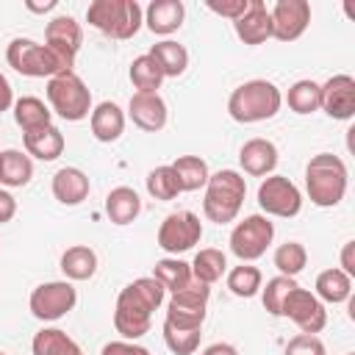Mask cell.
<instances>
[{
	"mask_svg": "<svg viewBox=\"0 0 355 355\" xmlns=\"http://www.w3.org/2000/svg\"><path fill=\"white\" fill-rule=\"evenodd\" d=\"M349 297H352V277L347 272H341L338 266H330L316 275V300L319 302L338 305V302H347Z\"/></svg>",
	"mask_w": 355,
	"mask_h": 355,
	"instance_id": "obj_24",
	"label": "cell"
},
{
	"mask_svg": "<svg viewBox=\"0 0 355 355\" xmlns=\"http://www.w3.org/2000/svg\"><path fill=\"white\" fill-rule=\"evenodd\" d=\"M272 239H275V225L269 222V216L250 214L241 222H236V227L230 230V252L241 263H250V261H258L266 252Z\"/></svg>",
	"mask_w": 355,
	"mask_h": 355,
	"instance_id": "obj_9",
	"label": "cell"
},
{
	"mask_svg": "<svg viewBox=\"0 0 355 355\" xmlns=\"http://www.w3.org/2000/svg\"><path fill=\"white\" fill-rule=\"evenodd\" d=\"M47 103L50 111L58 114L67 122H80L92 114V92L83 83V78L69 69V72H58L47 80Z\"/></svg>",
	"mask_w": 355,
	"mask_h": 355,
	"instance_id": "obj_6",
	"label": "cell"
},
{
	"mask_svg": "<svg viewBox=\"0 0 355 355\" xmlns=\"http://www.w3.org/2000/svg\"><path fill=\"white\" fill-rule=\"evenodd\" d=\"M322 89V111L333 119H352L355 116V78L352 75H333L324 83H319Z\"/></svg>",
	"mask_w": 355,
	"mask_h": 355,
	"instance_id": "obj_16",
	"label": "cell"
},
{
	"mask_svg": "<svg viewBox=\"0 0 355 355\" xmlns=\"http://www.w3.org/2000/svg\"><path fill=\"white\" fill-rule=\"evenodd\" d=\"M150 277H155L164 286V291H169V294L180 291L183 286H189L194 280L191 277V266L186 261H180V258H161V261H155Z\"/></svg>",
	"mask_w": 355,
	"mask_h": 355,
	"instance_id": "obj_31",
	"label": "cell"
},
{
	"mask_svg": "<svg viewBox=\"0 0 355 355\" xmlns=\"http://www.w3.org/2000/svg\"><path fill=\"white\" fill-rule=\"evenodd\" d=\"M352 250H355V241H347L341 247V272H347L349 277L355 275V261H352Z\"/></svg>",
	"mask_w": 355,
	"mask_h": 355,
	"instance_id": "obj_46",
	"label": "cell"
},
{
	"mask_svg": "<svg viewBox=\"0 0 355 355\" xmlns=\"http://www.w3.org/2000/svg\"><path fill=\"white\" fill-rule=\"evenodd\" d=\"M11 105H14V89H11L8 78L0 72V114H3V111H8Z\"/></svg>",
	"mask_w": 355,
	"mask_h": 355,
	"instance_id": "obj_45",
	"label": "cell"
},
{
	"mask_svg": "<svg viewBox=\"0 0 355 355\" xmlns=\"http://www.w3.org/2000/svg\"><path fill=\"white\" fill-rule=\"evenodd\" d=\"M286 103H288V108H291L294 114H302V116H305V114H313V111H319V105H322V89H319L316 80L302 78V80H297V83L288 86Z\"/></svg>",
	"mask_w": 355,
	"mask_h": 355,
	"instance_id": "obj_35",
	"label": "cell"
},
{
	"mask_svg": "<svg viewBox=\"0 0 355 355\" xmlns=\"http://www.w3.org/2000/svg\"><path fill=\"white\" fill-rule=\"evenodd\" d=\"M283 355H327L324 344L319 336H311V333H297L294 338H288L286 344V352Z\"/></svg>",
	"mask_w": 355,
	"mask_h": 355,
	"instance_id": "obj_41",
	"label": "cell"
},
{
	"mask_svg": "<svg viewBox=\"0 0 355 355\" xmlns=\"http://www.w3.org/2000/svg\"><path fill=\"white\" fill-rule=\"evenodd\" d=\"M166 291L155 277H136L128 283L114 305V327L125 341H136L150 330L153 311L161 308Z\"/></svg>",
	"mask_w": 355,
	"mask_h": 355,
	"instance_id": "obj_1",
	"label": "cell"
},
{
	"mask_svg": "<svg viewBox=\"0 0 355 355\" xmlns=\"http://www.w3.org/2000/svg\"><path fill=\"white\" fill-rule=\"evenodd\" d=\"M247 194V180L236 169H219L208 178L205 183V197H202V214L205 219L216 225H227L239 216L241 202Z\"/></svg>",
	"mask_w": 355,
	"mask_h": 355,
	"instance_id": "obj_4",
	"label": "cell"
},
{
	"mask_svg": "<svg viewBox=\"0 0 355 355\" xmlns=\"http://www.w3.org/2000/svg\"><path fill=\"white\" fill-rule=\"evenodd\" d=\"M258 205L269 216L291 219L302 211V194L286 175H266L258 186Z\"/></svg>",
	"mask_w": 355,
	"mask_h": 355,
	"instance_id": "obj_11",
	"label": "cell"
},
{
	"mask_svg": "<svg viewBox=\"0 0 355 355\" xmlns=\"http://www.w3.org/2000/svg\"><path fill=\"white\" fill-rule=\"evenodd\" d=\"M200 330H186V327H172L164 322V344L169 347L172 355H194L200 347Z\"/></svg>",
	"mask_w": 355,
	"mask_h": 355,
	"instance_id": "obj_39",
	"label": "cell"
},
{
	"mask_svg": "<svg viewBox=\"0 0 355 355\" xmlns=\"http://www.w3.org/2000/svg\"><path fill=\"white\" fill-rule=\"evenodd\" d=\"M31 349H33V355H83L80 347L58 327L39 330L31 341Z\"/></svg>",
	"mask_w": 355,
	"mask_h": 355,
	"instance_id": "obj_32",
	"label": "cell"
},
{
	"mask_svg": "<svg viewBox=\"0 0 355 355\" xmlns=\"http://www.w3.org/2000/svg\"><path fill=\"white\" fill-rule=\"evenodd\" d=\"M6 61L14 72H19L25 78H47L50 80L58 72H69V67L47 44H39V42L25 39V36H17L8 42Z\"/></svg>",
	"mask_w": 355,
	"mask_h": 355,
	"instance_id": "obj_7",
	"label": "cell"
},
{
	"mask_svg": "<svg viewBox=\"0 0 355 355\" xmlns=\"http://www.w3.org/2000/svg\"><path fill=\"white\" fill-rule=\"evenodd\" d=\"M89 125H92V136H94L97 141L111 144V141H116V139L122 136V130H125V111H122L116 103L103 100L100 105L92 108Z\"/></svg>",
	"mask_w": 355,
	"mask_h": 355,
	"instance_id": "obj_21",
	"label": "cell"
},
{
	"mask_svg": "<svg viewBox=\"0 0 355 355\" xmlns=\"http://www.w3.org/2000/svg\"><path fill=\"white\" fill-rule=\"evenodd\" d=\"M280 316L291 319L302 333H311V336L322 333L324 324H327L324 302H319L316 294H311V291L302 288V286H294V288L286 294V300H283V305H280Z\"/></svg>",
	"mask_w": 355,
	"mask_h": 355,
	"instance_id": "obj_13",
	"label": "cell"
},
{
	"mask_svg": "<svg viewBox=\"0 0 355 355\" xmlns=\"http://www.w3.org/2000/svg\"><path fill=\"white\" fill-rule=\"evenodd\" d=\"M186 6L180 0H153L144 8V25L155 36H169L183 25Z\"/></svg>",
	"mask_w": 355,
	"mask_h": 355,
	"instance_id": "obj_20",
	"label": "cell"
},
{
	"mask_svg": "<svg viewBox=\"0 0 355 355\" xmlns=\"http://www.w3.org/2000/svg\"><path fill=\"white\" fill-rule=\"evenodd\" d=\"M272 36L277 42H297L311 25V3L308 0H277L269 8Z\"/></svg>",
	"mask_w": 355,
	"mask_h": 355,
	"instance_id": "obj_14",
	"label": "cell"
},
{
	"mask_svg": "<svg viewBox=\"0 0 355 355\" xmlns=\"http://www.w3.org/2000/svg\"><path fill=\"white\" fill-rule=\"evenodd\" d=\"M189 266H191V277H194V280L211 286V283H216V280L225 275L227 261H225V252H222V250L205 247V250H200V252L194 255V261H191Z\"/></svg>",
	"mask_w": 355,
	"mask_h": 355,
	"instance_id": "obj_34",
	"label": "cell"
},
{
	"mask_svg": "<svg viewBox=\"0 0 355 355\" xmlns=\"http://www.w3.org/2000/svg\"><path fill=\"white\" fill-rule=\"evenodd\" d=\"M86 19L100 33L125 42L144 25V8L136 0H94L86 8Z\"/></svg>",
	"mask_w": 355,
	"mask_h": 355,
	"instance_id": "obj_5",
	"label": "cell"
},
{
	"mask_svg": "<svg viewBox=\"0 0 355 355\" xmlns=\"http://www.w3.org/2000/svg\"><path fill=\"white\" fill-rule=\"evenodd\" d=\"M128 116L133 119L136 128H141L147 133H158L166 125V103H164V97L158 92L155 94L136 92L130 97V103H128Z\"/></svg>",
	"mask_w": 355,
	"mask_h": 355,
	"instance_id": "obj_17",
	"label": "cell"
},
{
	"mask_svg": "<svg viewBox=\"0 0 355 355\" xmlns=\"http://www.w3.org/2000/svg\"><path fill=\"white\" fill-rule=\"evenodd\" d=\"M44 44L72 69L75 55H78V50H80V44H83L80 22H75V17H69V14L53 17V19L44 25Z\"/></svg>",
	"mask_w": 355,
	"mask_h": 355,
	"instance_id": "obj_15",
	"label": "cell"
},
{
	"mask_svg": "<svg viewBox=\"0 0 355 355\" xmlns=\"http://www.w3.org/2000/svg\"><path fill=\"white\" fill-rule=\"evenodd\" d=\"M200 239H202V222L191 211H175L164 216L158 227V247L175 258L180 252H189L194 244H200Z\"/></svg>",
	"mask_w": 355,
	"mask_h": 355,
	"instance_id": "obj_12",
	"label": "cell"
},
{
	"mask_svg": "<svg viewBox=\"0 0 355 355\" xmlns=\"http://www.w3.org/2000/svg\"><path fill=\"white\" fill-rule=\"evenodd\" d=\"M33 178V161L28 153L19 150H3L0 153V186L6 189H22Z\"/></svg>",
	"mask_w": 355,
	"mask_h": 355,
	"instance_id": "obj_25",
	"label": "cell"
},
{
	"mask_svg": "<svg viewBox=\"0 0 355 355\" xmlns=\"http://www.w3.org/2000/svg\"><path fill=\"white\" fill-rule=\"evenodd\" d=\"M78 302V291L69 280H50L31 291L28 308L39 322H55L67 316Z\"/></svg>",
	"mask_w": 355,
	"mask_h": 355,
	"instance_id": "obj_10",
	"label": "cell"
},
{
	"mask_svg": "<svg viewBox=\"0 0 355 355\" xmlns=\"http://www.w3.org/2000/svg\"><path fill=\"white\" fill-rule=\"evenodd\" d=\"M150 58L161 67L164 78H178V75H183L186 67H189V50H186L183 44L172 42V39L155 42V44L150 47Z\"/></svg>",
	"mask_w": 355,
	"mask_h": 355,
	"instance_id": "obj_27",
	"label": "cell"
},
{
	"mask_svg": "<svg viewBox=\"0 0 355 355\" xmlns=\"http://www.w3.org/2000/svg\"><path fill=\"white\" fill-rule=\"evenodd\" d=\"M100 355H150V349H144L141 344H136V341H108L103 349H100Z\"/></svg>",
	"mask_w": 355,
	"mask_h": 355,
	"instance_id": "obj_43",
	"label": "cell"
},
{
	"mask_svg": "<svg viewBox=\"0 0 355 355\" xmlns=\"http://www.w3.org/2000/svg\"><path fill=\"white\" fill-rule=\"evenodd\" d=\"M128 75H130V83L136 86V92H144V94H155V92L161 89V83H164V72H161V67L150 58V53L136 55V58L130 61Z\"/></svg>",
	"mask_w": 355,
	"mask_h": 355,
	"instance_id": "obj_33",
	"label": "cell"
},
{
	"mask_svg": "<svg viewBox=\"0 0 355 355\" xmlns=\"http://www.w3.org/2000/svg\"><path fill=\"white\" fill-rule=\"evenodd\" d=\"M89 178L83 169L78 166H61L55 175H53V197L61 202V205H80L86 197H89Z\"/></svg>",
	"mask_w": 355,
	"mask_h": 355,
	"instance_id": "obj_22",
	"label": "cell"
},
{
	"mask_svg": "<svg viewBox=\"0 0 355 355\" xmlns=\"http://www.w3.org/2000/svg\"><path fill=\"white\" fill-rule=\"evenodd\" d=\"M250 3L252 0H208L205 6H208V11H214V14H219V17H225V19H230V22H236L247 8H250Z\"/></svg>",
	"mask_w": 355,
	"mask_h": 355,
	"instance_id": "obj_42",
	"label": "cell"
},
{
	"mask_svg": "<svg viewBox=\"0 0 355 355\" xmlns=\"http://www.w3.org/2000/svg\"><path fill=\"white\" fill-rule=\"evenodd\" d=\"M0 355H6V352H0Z\"/></svg>",
	"mask_w": 355,
	"mask_h": 355,
	"instance_id": "obj_50",
	"label": "cell"
},
{
	"mask_svg": "<svg viewBox=\"0 0 355 355\" xmlns=\"http://www.w3.org/2000/svg\"><path fill=\"white\" fill-rule=\"evenodd\" d=\"M61 272L67 280H89L97 272V252L86 244H75L61 255Z\"/></svg>",
	"mask_w": 355,
	"mask_h": 355,
	"instance_id": "obj_28",
	"label": "cell"
},
{
	"mask_svg": "<svg viewBox=\"0 0 355 355\" xmlns=\"http://www.w3.org/2000/svg\"><path fill=\"white\" fill-rule=\"evenodd\" d=\"M14 119L22 128V133H28V130L53 125V111H50V105H44V100L28 94V97L14 100Z\"/></svg>",
	"mask_w": 355,
	"mask_h": 355,
	"instance_id": "obj_29",
	"label": "cell"
},
{
	"mask_svg": "<svg viewBox=\"0 0 355 355\" xmlns=\"http://www.w3.org/2000/svg\"><path fill=\"white\" fill-rule=\"evenodd\" d=\"M283 105V94L272 80L255 78L247 80L241 86H236L227 97V114L241 122V125H252V122H263L272 119Z\"/></svg>",
	"mask_w": 355,
	"mask_h": 355,
	"instance_id": "obj_3",
	"label": "cell"
},
{
	"mask_svg": "<svg viewBox=\"0 0 355 355\" xmlns=\"http://www.w3.org/2000/svg\"><path fill=\"white\" fill-rule=\"evenodd\" d=\"M308 263V250L300 241H286L275 250V266L286 277H297Z\"/></svg>",
	"mask_w": 355,
	"mask_h": 355,
	"instance_id": "obj_38",
	"label": "cell"
},
{
	"mask_svg": "<svg viewBox=\"0 0 355 355\" xmlns=\"http://www.w3.org/2000/svg\"><path fill=\"white\" fill-rule=\"evenodd\" d=\"M347 355H355V352H347Z\"/></svg>",
	"mask_w": 355,
	"mask_h": 355,
	"instance_id": "obj_49",
	"label": "cell"
},
{
	"mask_svg": "<svg viewBox=\"0 0 355 355\" xmlns=\"http://www.w3.org/2000/svg\"><path fill=\"white\" fill-rule=\"evenodd\" d=\"M236 36L244 44H263L266 39H272V19H269V8L261 0H252L250 8L233 22Z\"/></svg>",
	"mask_w": 355,
	"mask_h": 355,
	"instance_id": "obj_19",
	"label": "cell"
},
{
	"mask_svg": "<svg viewBox=\"0 0 355 355\" xmlns=\"http://www.w3.org/2000/svg\"><path fill=\"white\" fill-rule=\"evenodd\" d=\"M22 144H25V153L39 161H55L67 147L64 133L55 125H44V128L22 133Z\"/></svg>",
	"mask_w": 355,
	"mask_h": 355,
	"instance_id": "obj_23",
	"label": "cell"
},
{
	"mask_svg": "<svg viewBox=\"0 0 355 355\" xmlns=\"http://www.w3.org/2000/svg\"><path fill=\"white\" fill-rule=\"evenodd\" d=\"M208 297H211V286L191 280L189 286H183L180 291H175L166 302V316L164 322L172 327H186V330H202L205 313H208Z\"/></svg>",
	"mask_w": 355,
	"mask_h": 355,
	"instance_id": "obj_8",
	"label": "cell"
},
{
	"mask_svg": "<svg viewBox=\"0 0 355 355\" xmlns=\"http://www.w3.org/2000/svg\"><path fill=\"white\" fill-rule=\"evenodd\" d=\"M347 164L333 153H316L305 166V191L313 205L333 208L347 194Z\"/></svg>",
	"mask_w": 355,
	"mask_h": 355,
	"instance_id": "obj_2",
	"label": "cell"
},
{
	"mask_svg": "<svg viewBox=\"0 0 355 355\" xmlns=\"http://www.w3.org/2000/svg\"><path fill=\"white\" fill-rule=\"evenodd\" d=\"M202 355H239V349L233 344H225V341H216V344H208L202 349Z\"/></svg>",
	"mask_w": 355,
	"mask_h": 355,
	"instance_id": "obj_47",
	"label": "cell"
},
{
	"mask_svg": "<svg viewBox=\"0 0 355 355\" xmlns=\"http://www.w3.org/2000/svg\"><path fill=\"white\" fill-rule=\"evenodd\" d=\"M178 175V183H180V191H200L205 189L211 172H208V164L200 158V155H180L169 164Z\"/></svg>",
	"mask_w": 355,
	"mask_h": 355,
	"instance_id": "obj_30",
	"label": "cell"
},
{
	"mask_svg": "<svg viewBox=\"0 0 355 355\" xmlns=\"http://www.w3.org/2000/svg\"><path fill=\"white\" fill-rule=\"evenodd\" d=\"M239 164H241V169H244L247 175H252V178H266V175H272L275 166H277V147H275V141L261 139V136L244 141L241 150H239Z\"/></svg>",
	"mask_w": 355,
	"mask_h": 355,
	"instance_id": "obj_18",
	"label": "cell"
},
{
	"mask_svg": "<svg viewBox=\"0 0 355 355\" xmlns=\"http://www.w3.org/2000/svg\"><path fill=\"white\" fill-rule=\"evenodd\" d=\"M105 214L114 225H130L141 214V200H139L136 189H130V186L111 189L105 197Z\"/></svg>",
	"mask_w": 355,
	"mask_h": 355,
	"instance_id": "obj_26",
	"label": "cell"
},
{
	"mask_svg": "<svg viewBox=\"0 0 355 355\" xmlns=\"http://www.w3.org/2000/svg\"><path fill=\"white\" fill-rule=\"evenodd\" d=\"M300 286L294 277H286V275H277L272 280H266V288H261V300H263V308L272 313V316H280V305L286 300V294Z\"/></svg>",
	"mask_w": 355,
	"mask_h": 355,
	"instance_id": "obj_40",
	"label": "cell"
},
{
	"mask_svg": "<svg viewBox=\"0 0 355 355\" xmlns=\"http://www.w3.org/2000/svg\"><path fill=\"white\" fill-rule=\"evenodd\" d=\"M14 214H17V200H14V194H11L8 189H0V225L11 222Z\"/></svg>",
	"mask_w": 355,
	"mask_h": 355,
	"instance_id": "obj_44",
	"label": "cell"
},
{
	"mask_svg": "<svg viewBox=\"0 0 355 355\" xmlns=\"http://www.w3.org/2000/svg\"><path fill=\"white\" fill-rule=\"evenodd\" d=\"M263 275H261V269L258 266H252V263H239V266H233L230 272H227V288L236 294V297H255L263 286Z\"/></svg>",
	"mask_w": 355,
	"mask_h": 355,
	"instance_id": "obj_36",
	"label": "cell"
},
{
	"mask_svg": "<svg viewBox=\"0 0 355 355\" xmlns=\"http://www.w3.org/2000/svg\"><path fill=\"white\" fill-rule=\"evenodd\" d=\"M147 191H150V197H155V200H161V202L175 200V197L180 194V183H178L175 169H172L169 164L155 166V169L147 175Z\"/></svg>",
	"mask_w": 355,
	"mask_h": 355,
	"instance_id": "obj_37",
	"label": "cell"
},
{
	"mask_svg": "<svg viewBox=\"0 0 355 355\" xmlns=\"http://www.w3.org/2000/svg\"><path fill=\"white\" fill-rule=\"evenodd\" d=\"M25 8L28 11H33V14H44V11H53L55 8V0H47V3H25Z\"/></svg>",
	"mask_w": 355,
	"mask_h": 355,
	"instance_id": "obj_48",
	"label": "cell"
}]
</instances>
